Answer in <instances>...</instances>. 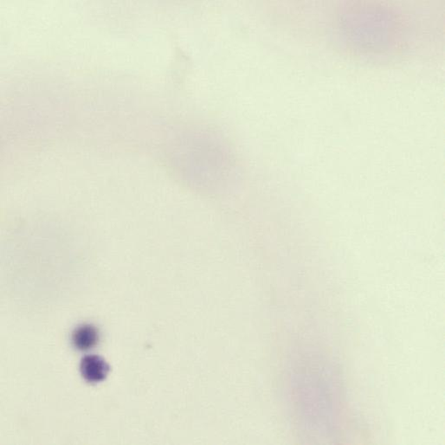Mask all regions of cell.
<instances>
[{
  "label": "cell",
  "instance_id": "2",
  "mask_svg": "<svg viewBox=\"0 0 445 445\" xmlns=\"http://www.w3.org/2000/svg\"><path fill=\"white\" fill-rule=\"evenodd\" d=\"M98 342H99V332L93 325H81L73 332V346L80 351H87L93 349Z\"/></svg>",
  "mask_w": 445,
  "mask_h": 445
},
{
  "label": "cell",
  "instance_id": "1",
  "mask_svg": "<svg viewBox=\"0 0 445 445\" xmlns=\"http://www.w3.org/2000/svg\"><path fill=\"white\" fill-rule=\"evenodd\" d=\"M110 367L97 355H87L81 362V373L90 383H99L107 378Z\"/></svg>",
  "mask_w": 445,
  "mask_h": 445
}]
</instances>
